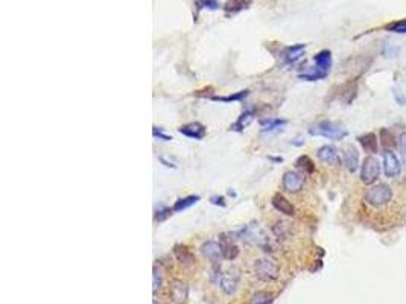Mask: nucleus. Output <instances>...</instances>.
I'll list each match as a JSON object with an SVG mask.
<instances>
[{"label": "nucleus", "instance_id": "obj_1", "mask_svg": "<svg viewBox=\"0 0 406 304\" xmlns=\"http://www.w3.org/2000/svg\"><path fill=\"white\" fill-rule=\"evenodd\" d=\"M233 236H236V239L244 240L245 243H250V245L257 247V248L268 251V253H274L277 250V243L274 242V239L270 237L268 233L257 222H251V224L245 225L244 228L236 231Z\"/></svg>", "mask_w": 406, "mask_h": 304}, {"label": "nucleus", "instance_id": "obj_2", "mask_svg": "<svg viewBox=\"0 0 406 304\" xmlns=\"http://www.w3.org/2000/svg\"><path fill=\"white\" fill-rule=\"evenodd\" d=\"M393 196H394V193H393L391 186L385 184V182H381V184L371 186L370 189L365 190V193H364V201H365V204H368L370 207L381 208V207L388 205V204L393 201Z\"/></svg>", "mask_w": 406, "mask_h": 304}, {"label": "nucleus", "instance_id": "obj_3", "mask_svg": "<svg viewBox=\"0 0 406 304\" xmlns=\"http://www.w3.org/2000/svg\"><path fill=\"white\" fill-rule=\"evenodd\" d=\"M309 134L310 136H320V137H326L330 140H342L344 137H347V130L344 127H341L336 122L332 120H321L318 124L312 125L309 128Z\"/></svg>", "mask_w": 406, "mask_h": 304}, {"label": "nucleus", "instance_id": "obj_4", "mask_svg": "<svg viewBox=\"0 0 406 304\" xmlns=\"http://www.w3.org/2000/svg\"><path fill=\"white\" fill-rule=\"evenodd\" d=\"M253 272L260 282H272L278 277V266L270 257H257L253 262Z\"/></svg>", "mask_w": 406, "mask_h": 304}, {"label": "nucleus", "instance_id": "obj_5", "mask_svg": "<svg viewBox=\"0 0 406 304\" xmlns=\"http://www.w3.org/2000/svg\"><path fill=\"white\" fill-rule=\"evenodd\" d=\"M239 282H241V271L235 266H231L221 272L218 285L225 295H233L239 288Z\"/></svg>", "mask_w": 406, "mask_h": 304}, {"label": "nucleus", "instance_id": "obj_6", "mask_svg": "<svg viewBox=\"0 0 406 304\" xmlns=\"http://www.w3.org/2000/svg\"><path fill=\"white\" fill-rule=\"evenodd\" d=\"M381 175V164L374 157H367L361 166V179L365 184H373Z\"/></svg>", "mask_w": 406, "mask_h": 304}, {"label": "nucleus", "instance_id": "obj_7", "mask_svg": "<svg viewBox=\"0 0 406 304\" xmlns=\"http://www.w3.org/2000/svg\"><path fill=\"white\" fill-rule=\"evenodd\" d=\"M201 253L206 259H209L213 263H219L224 259V247L218 240H207L202 243Z\"/></svg>", "mask_w": 406, "mask_h": 304}, {"label": "nucleus", "instance_id": "obj_8", "mask_svg": "<svg viewBox=\"0 0 406 304\" xmlns=\"http://www.w3.org/2000/svg\"><path fill=\"white\" fill-rule=\"evenodd\" d=\"M304 186V176L301 173L289 170L283 175V187L291 193H298Z\"/></svg>", "mask_w": 406, "mask_h": 304}, {"label": "nucleus", "instance_id": "obj_9", "mask_svg": "<svg viewBox=\"0 0 406 304\" xmlns=\"http://www.w3.org/2000/svg\"><path fill=\"white\" fill-rule=\"evenodd\" d=\"M402 170L400 161L393 151L384 152V172L388 178H396Z\"/></svg>", "mask_w": 406, "mask_h": 304}, {"label": "nucleus", "instance_id": "obj_10", "mask_svg": "<svg viewBox=\"0 0 406 304\" xmlns=\"http://www.w3.org/2000/svg\"><path fill=\"white\" fill-rule=\"evenodd\" d=\"M342 158H344V166L347 167V170L356 172V169L359 166V152L353 145H349L344 149Z\"/></svg>", "mask_w": 406, "mask_h": 304}, {"label": "nucleus", "instance_id": "obj_11", "mask_svg": "<svg viewBox=\"0 0 406 304\" xmlns=\"http://www.w3.org/2000/svg\"><path fill=\"white\" fill-rule=\"evenodd\" d=\"M318 158L320 161L326 163V164H338L339 163V154H338V149L335 146H330V145H326V146H321L316 152Z\"/></svg>", "mask_w": 406, "mask_h": 304}, {"label": "nucleus", "instance_id": "obj_12", "mask_svg": "<svg viewBox=\"0 0 406 304\" xmlns=\"http://www.w3.org/2000/svg\"><path fill=\"white\" fill-rule=\"evenodd\" d=\"M271 202H272L274 208L277 211L283 213V215H286V216H294L295 215V207L292 205L291 201H289L287 198H284L283 195H280V193L274 195Z\"/></svg>", "mask_w": 406, "mask_h": 304}, {"label": "nucleus", "instance_id": "obj_13", "mask_svg": "<svg viewBox=\"0 0 406 304\" xmlns=\"http://www.w3.org/2000/svg\"><path fill=\"white\" fill-rule=\"evenodd\" d=\"M358 142L367 154H378L379 152V140L374 133H367V134L361 136L358 139Z\"/></svg>", "mask_w": 406, "mask_h": 304}, {"label": "nucleus", "instance_id": "obj_14", "mask_svg": "<svg viewBox=\"0 0 406 304\" xmlns=\"http://www.w3.org/2000/svg\"><path fill=\"white\" fill-rule=\"evenodd\" d=\"M180 133L184 134L186 137H190V139H195V140H201L202 137L206 136V128L202 127L198 122H193V124H187V125H183L180 128Z\"/></svg>", "mask_w": 406, "mask_h": 304}, {"label": "nucleus", "instance_id": "obj_15", "mask_svg": "<svg viewBox=\"0 0 406 304\" xmlns=\"http://www.w3.org/2000/svg\"><path fill=\"white\" fill-rule=\"evenodd\" d=\"M304 50H306V44L291 46V47H287L283 52V59L286 61L287 64H292V63H295V61H298L304 55Z\"/></svg>", "mask_w": 406, "mask_h": 304}, {"label": "nucleus", "instance_id": "obj_16", "mask_svg": "<svg viewBox=\"0 0 406 304\" xmlns=\"http://www.w3.org/2000/svg\"><path fill=\"white\" fill-rule=\"evenodd\" d=\"M315 61V67H318L320 70L329 73L330 67H332V53L330 50H321V52H318L313 58Z\"/></svg>", "mask_w": 406, "mask_h": 304}, {"label": "nucleus", "instance_id": "obj_17", "mask_svg": "<svg viewBox=\"0 0 406 304\" xmlns=\"http://www.w3.org/2000/svg\"><path fill=\"white\" fill-rule=\"evenodd\" d=\"M187 294H189V291H187L186 283H183V282H173L172 283V286H170V298L175 303L186 301Z\"/></svg>", "mask_w": 406, "mask_h": 304}, {"label": "nucleus", "instance_id": "obj_18", "mask_svg": "<svg viewBox=\"0 0 406 304\" xmlns=\"http://www.w3.org/2000/svg\"><path fill=\"white\" fill-rule=\"evenodd\" d=\"M253 119H254V116H253V111H250V110H247V111H244L242 114H241V117L236 120V124L231 127V130L233 131H244L251 122H253Z\"/></svg>", "mask_w": 406, "mask_h": 304}, {"label": "nucleus", "instance_id": "obj_19", "mask_svg": "<svg viewBox=\"0 0 406 304\" xmlns=\"http://www.w3.org/2000/svg\"><path fill=\"white\" fill-rule=\"evenodd\" d=\"M295 166H297V169L301 170L304 175H310V173L315 172V164H313V161L310 160V157H307V155L298 157L297 161H295Z\"/></svg>", "mask_w": 406, "mask_h": 304}, {"label": "nucleus", "instance_id": "obj_20", "mask_svg": "<svg viewBox=\"0 0 406 304\" xmlns=\"http://www.w3.org/2000/svg\"><path fill=\"white\" fill-rule=\"evenodd\" d=\"M396 140H394V136L390 130L384 128L381 131V146L385 149V151H393L396 148Z\"/></svg>", "mask_w": 406, "mask_h": 304}, {"label": "nucleus", "instance_id": "obj_21", "mask_svg": "<svg viewBox=\"0 0 406 304\" xmlns=\"http://www.w3.org/2000/svg\"><path fill=\"white\" fill-rule=\"evenodd\" d=\"M175 256H177V259H178V262H180L181 265H186V266L193 265V256L189 253L187 248H184V247H177V248H175Z\"/></svg>", "mask_w": 406, "mask_h": 304}, {"label": "nucleus", "instance_id": "obj_22", "mask_svg": "<svg viewBox=\"0 0 406 304\" xmlns=\"http://www.w3.org/2000/svg\"><path fill=\"white\" fill-rule=\"evenodd\" d=\"M199 201V196H187V198H181L178 199L175 204H173V211H183L189 207H192L193 204H196Z\"/></svg>", "mask_w": 406, "mask_h": 304}, {"label": "nucleus", "instance_id": "obj_23", "mask_svg": "<svg viewBox=\"0 0 406 304\" xmlns=\"http://www.w3.org/2000/svg\"><path fill=\"white\" fill-rule=\"evenodd\" d=\"M286 125V120H281V119H270L267 122L262 124V131L264 133H271V131H275V130H280L281 127Z\"/></svg>", "mask_w": 406, "mask_h": 304}, {"label": "nucleus", "instance_id": "obj_24", "mask_svg": "<svg viewBox=\"0 0 406 304\" xmlns=\"http://www.w3.org/2000/svg\"><path fill=\"white\" fill-rule=\"evenodd\" d=\"M326 76H327V73L323 72V70H320L318 67H313V69H310V70H307V72H304V73L300 75V78L306 79V81H318V79H324Z\"/></svg>", "mask_w": 406, "mask_h": 304}, {"label": "nucleus", "instance_id": "obj_25", "mask_svg": "<svg viewBox=\"0 0 406 304\" xmlns=\"http://www.w3.org/2000/svg\"><path fill=\"white\" fill-rule=\"evenodd\" d=\"M222 247H224V259L235 260L239 256V248L235 245V243L225 242V243H222Z\"/></svg>", "mask_w": 406, "mask_h": 304}, {"label": "nucleus", "instance_id": "obj_26", "mask_svg": "<svg viewBox=\"0 0 406 304\" xmlns=\"http://www.w3.org/2000/svg\"><path fill=\"white\" fill-rule=\"evenodd\" d=\"M272 233H274V236H275L278 240H280V239H286V237L289 236V225H287L286 222L278 221V222L274 224Z\"/></svg>", "mask_w": 406, "mask_h": 304}, {"label": "nucleus", "instance_id": "obj_27", "mask_svg": "<svg viewBox=\"0 0 406 304\" xmlns=\"http://www.w3.org/2000/svg\"><path fill=\"white\" fill-rule=\"evenodd\" d=\"M385 29L388 30V32H394V34H406V18L390 23Z\"/></svg>", "mask_w": 406, "mask_h": 304}, {"label": "nucleus", "instance_id": "obj_28", "mask_svg": "<svg viewBox=\"0 0 406 304\" xmlns=\"http://www.w3.org/2000/svg\"><path fill=\"white\" fill-rule=\"evenodd\" d=\"M161 282H163V274L158 268H154V294H157V291L161 288Z\"/></svg>", "mask_w": 406, "mask_h": 304}, {"label": "nucleus", "instance_id": "obj_29", "mask_svg": "<svg viewBox=\"0 0 406 304\" xmlns=\"http://www.w3.org/2000/svg\"><path fill=\"white\" fill-rule=\"evenodd\" d=\"M248 95V91H241V93L235 95V96H227V98H215V101H221V102H233V101H241Z\"/></svg>", "mask_w": 406, "mask_h": 304}, {"label": "nucleus", "instance_id": "obj_30", "mask_svg": "<svg viewBox=\"0 0 406 304\" xmlns=\"http://www.w3.org/2000/svg\"><path fill=\"white\" fill-rule=\"evenodd\" d=\"M393 96H394V101H396L399 105L403 107V105L406 104V98H405V95L402 93V91H400L399 88H394V90H393Z\"/></svg>", "mask_w": 406, "mask_h": 304}, {"label": "nucleus", "instance_id": "obj_31", "mask_svg": "<svg viewBox=\"0 0 406 304\" xmlns=\"http://www.w3.org/2000/svg\"><path fill=\"white\" fill-rule=\"evenodd\" d=\"M397 146L402 152V155L406 158V133H402L400 137H399V142H397Z\"/></svg>", "mask_w": 406, "mask_h": 304}, {"label": "nucleus", "instance_id": "obj_32", "mask_svg": "<svg viewBox=\"0 0 406 304\" xmlns=\"http://www.w3.org/2000/svg\"><path fill=\"white\" fill-rule=\"evenodd\" d=\"M170 215V210L169 208H164V207H160L158 210H157V219L158 221H163V219H166L167 216Z\"/></svg>", "mask_w": 406, "mask_h": 304}, {"label": "nucleus", "instance_id": "obj_33", "mask_svg": "<svg viewBox=\"0 0 406 304\" xmlns=\"http://www.w3.org/2000/svg\"><path fill=\"white\" fill-rule=\"evenodd\" d=\"M198 5H204L202 8H210V9H216L218 8V3L215 2V0H202V2H199Z\"/></svg>", "mask_w": 406, "mask_h": 304}, {"label": "nucleus", "instance_id": "obj_34", "mask_svg": "<svg viewBox=\"0 0 406 304\" xmlns=\"http://www.w3.org/2000/svg\"><path fill=\"white\" fill-rule=\"evenodd\" d=\"M152 134H154V137H158V139H161V140H164V142H169V140H172V137H169V136L163 134V133H161L160 130H157V128H154Z\"/></svg>", "mask_w": 406, "mask_h": 304}, {"label": "nucleus", "instance_id": "obj_35", "mask_svg": "<svg viewBox=\"0 0 406 304\" xmlns=\"http://www.w3.org/2000/svg\"><path fill=\"white\" fill-rule=\"evenodd\" d=\"M160 161H161V163H164V166H166V167H172V169H175V167H177V166L173 164L172 161H167L164 157H160Z\"/></svg>", "mask_w": 406, "mask_h": 304}, {"label": "nucleus", "instance_id": "obj_36", "mask_svg": "<svg viewBox=\"0 0 406 304\" xmlns=\"http://www.w3.org/2000/svg\"><path fill=\"white\" fill-rule=\"evenodd\" d=\"M212 202H213V204H221L222 207L225 205V202H224V198H222V196H213V198H212Z\"/></svg>", "mask_w": 406, "mask_h": 304}, {"label": "nucleus", "instance_id": "obj_37", "mask_svg": "<svg viewBox=\"0 0 406 304\" xmlns=\"http://www.w3.org/2000/svg\"><path fill=\"white\" fill-rule=\"evenodd\" d=\"M154 304H160V303H157V301H155V303H154Z\"/></svg>", "mask_w": 406, "mask_h": 304}]
</instances>
